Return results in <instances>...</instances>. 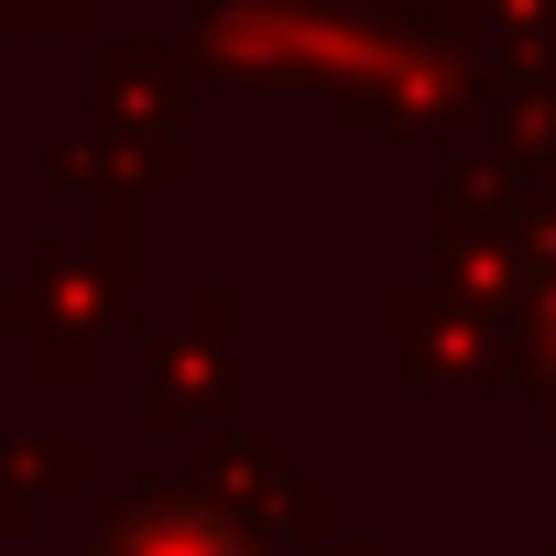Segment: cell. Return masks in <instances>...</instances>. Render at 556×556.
<instances>
[{
	"mask_svg": "<svg viewBox=\"0 0 556 556\" xmlns=\"http://www.w3.org/2000/svg\"><path fill=\"white\" fill-rule=\"evenodd\" d=\"M131 556H229V545H218V534H197V523H164V534H153V545H131Z\"/></svg>",
	"mask_w": 556,
	"mask_h": 556,
	"instance_id": "cell-1",
	"label": "cell"
}]
</instances>
